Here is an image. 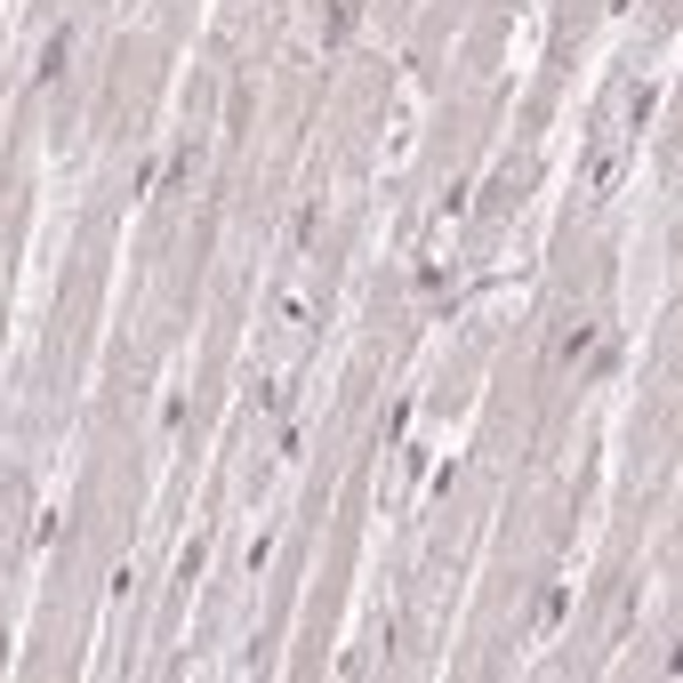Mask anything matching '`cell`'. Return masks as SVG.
I'll use <instances>...</instances> for the list:
<instances>
[{"mask_svg":"<svg viewBox=\"0 0 683 683\" xmlns=\"http://www.w3.org/2000/svg\"><path fill=\"white\" fill-rule=\"evenodd\" d=\"M628 145H635V137H619V129H611L604 145H595V161L579 170V185H587V201H604L611 185H619V170H628Z\"/></svg>","mask_w":683,"mask_h":683,"instance_id":"cell-2","label":"cell"},{"mask_svg":"<svg viewBox=\"0 0 683 683\" xmlns=\"http://www.w3.org/2000/svg\"><path fill=\"white\" fill-rule=\"evenodd\" d=\"M65 65H73V33H49V49H40V89H57V80H65Z\"/></svg>","mask_w":683,"mask_h":683,"instance_id":"cell-3","label":"cell"},{"mask_svg":"<svg viewBox=\"0 0 683 683\" xmlns=\"http://www.w3.org/2000/svg\"><path fill=\"white\" fill-rule=\"evenodd\" d=\"M595 355V322H571V338H563V362H587Z\"/></svg>","mask_w":683,"mask_h":683,"instance_id":"cell-4","label":"cell"},{"mask_svg":"<svg viewBox=\"0 0 683 683\" xmlns=\"http://www.w3.org/2000/svg\"><path fill=\"white\" fill-rule=\"evenodd\" d=\"M314 322H322V282H314V274L282 282V289H274V306H265V330H282V338H306Z\"/></svg>","mask_w":683,"mask_h":683,"instance_id":"cell-1","label":"cell"}]
</instances>
